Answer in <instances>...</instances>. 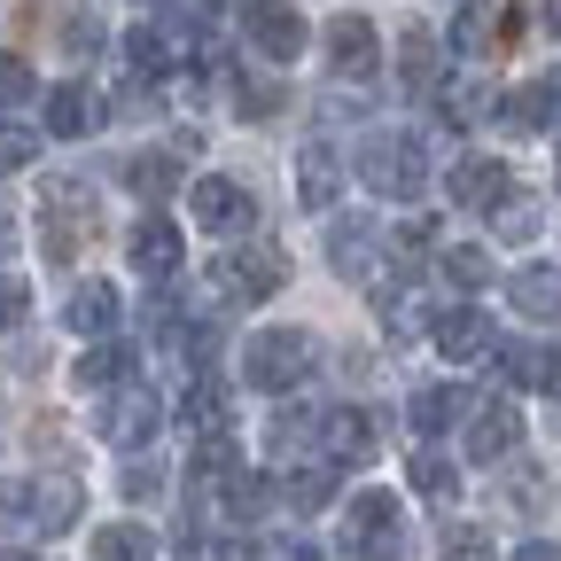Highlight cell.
<instances>
[{"mask_svg": "<svg viewBox=\"0 0 561 561\" xmlns=\"http://www.w3.org/2000/svg\"><path fill=\"white\" fill-rule=\"evenodd\" d=\"M460 413H476V398H468V390H453V382H437V390H421V398H413V413H405V421H413V437H437V430H453Z\"/></svg>", "mask_w": 561, "mask_h": 561, "instance_id": "22", "label": "cell"}, {"mask_svg": "<svg viewBox=\"0 0 561 561\" xmlns=\"http://www.w3.org/2000/svg\"><path fill=\"white\" fill-rule=\"evenodd\" d=\"M500 32H515L500 9H483V0H468L460 9V32H453V47H468V55H491V47H507Z\"/></svg>", "mask_w": 561, "mask_h": 561, "instance_id": "26", "label": "cell"}, {"mask_svg": "<svg viewBox=\"0 0 561 561\" xmlns=\"http://www.w3.org/2000/svg\"><path fill=\"white\" fill-rule=\"evenodd\" d=\"M180 257H187V250H180V227L164 219V210H149V219L133 227V273L172 280V273H180Z\"/></svg>", "mask_w": 561, "mask_h": 561, "instance_id": "14", "label": "cell"}, {"mask_svg": "<svg viewBox=\"0 0 561 561\" xmlns=\"http://www.w3.org/2000/svg\"><path fill=\"white\" fill-rule=\"evenodd\" d=\"M0 561H32V553H0Z\"/></svg>", "mask_w": 561, "mask_h": 561, "instance_id": "48", "label": "cell"}, {"mask_svg": "<svg viewBox=\"0 0 561 561\" xmlns=\"http://www.w3.org/2000/svg\"><path fill=\"white\" fill-rule=\"evenodd\" d=\"M413 491H421V500H453V491H460V476H453V460H437V453H413Z\"/></svg>", "mask_w": 561, "mask_h": 561, "instance_id": "33", "label": "cell"}, {"mask_svg": "<svg viewBox=\"0 0 561 561\" xmlns=\"http://www.w3.org/2000/svg\"><path fill=\"white\" fill-rule=\"evenodd\" d=\"M125 55H133V70H172V39H164L157 24H140V32H125Z\"/></svg>", "mask_w": 561, "mask_h": 561, "instance_id": "36", "label": "cell"}, {"mask_svg": "<svg viewBox=\"0 0 561 561\" xmlns=\"http://www.w3.org/2000/svg\"><path fill=\"white\" fill-rule=\"evenodd\" d=\"M87 561H157V538L140 530V523H110V530H94V553Z\"/></svg>", "mask_w": 561, "mask_h": 561, "instance_id": "28", "label": "cell"}, {"mask_svg": "<svg viewBox=\"0 0 561 561\" xmlns=\"http://www.w3.org/2000/svg\"><path fill=\"white\" fill-rule=\"evenodd\" d=\"M79 483H70V476H9V483H0V515H9V523H24L32 538H55V530H70V523H79Z\"/></svg>", "mask_w": 561, "mask_h": 561, "instance_id": "2", "label": "cell"}, {"mask_svg": "<svg viewBox=\"0 0 561 561\" xmlns=\"http://www.w3.org/2000/svg\"><path fill=\"white\" fill-rule=\"evenodd\" d=\"M24 312H32V289H24L16 273H0V335H9V328H24Z\"/></svg>", "mask_w": 561, "mask_h": 561, "instance_id": "40", "label": "cell"}, {"mask_svg": "<svg viewBox=\"0 0 561 561\" xmlns=\"http://www.w3.org/2000/svg\"><path fill=\"white\" fill-rule=\"evenodd\" d=\"M328 62L343 70V79H375V62H382V32L367 16H335L328 24Z\"/></svg>", "mask_w": 561, "mask_h": 561, "instance_id": "10", "label": "cell"}, {"mask_svg": "<svg viewBox=\"0 0 561 561\" xmlns=\"http://www.w3.org/2000/svg\"><path fill=\"white\" fill-rule=\"evenodd\" d=\"M187 430L195 437H227V390L219 382H195L187 390Z\"/></svg>", "mask_w": 561, "mask_h": 561, "instance_id": "30", "label": "cell"}, {"mask_svg": "<svg viewBox=\"0 0 561 561\" xmlns=\"http://www.w3.org/2000/svg\"><path fill=\"white\" fill-rule=\"evenodd\" d=\"M359 180H367L375 195H390V203H413L421 180H430V157H421L413 133H382V140H367V149H359Z\"/></svg>", "mask_w": 561, "mask_h": 561, "instance_id": "6", "label": "cell"}, {"mask_svg": "<svg viewBox=\"0 0 561 561\" xmlns=\"http://www.w3.org/2000/svg\"><path fill=\"white\" fill-rule=\"evenodd\" d=\"M445 561H500V553H491V538H483V530L453 523V530H445Z\"/></svg>", "mask_w": 561, "mask_h": 561, "instance_id": "39", "label": "cell"}, {"mask_svg": "<svg viewBox=\"0 0 561 561\" xmlns=\"http://www.w3.org/2000/svg\"><path fill=\"white\" fill-rule=\"evenodd\" d=\"M507 297H515V312H530V320H561V265H523V273L507 280Z\"/></svg>", "mask_w": 561, "mask_h": 561, "instance_id": "21", "label": "cell"}, {"mask_svg": "<svg viewBox=\"0 0 561 561\" xmlns=\"http://www.w3.org/2000/svg\"><path fill=\"white\" fill-rule=\"evenodd\" d=\"M328 265H335L343 280H367V273H375V234H359V227H328Z\"/></svg>", "mask_w": 561, "mask_h": 561, "instance_id": "27", "label": "cell"}, {"mask_svg": "<svg viewBox=\"0 0 561 561\" xmlns=\"http://www.w3.org/2000/svg\"><path fill=\"white\" fill-rule=\"evenodd\" d=\"M280 280H289V257H280L265 234H250V242H234L227 257H210V289H219L227 305H265Z\"/></svg>", "mask_w": 561, "mask_h": 561, "instance_id": "3", "label": "cell"}, {"mask_svg": "<svg viewBox=\"0 0 561 561\" xmlns=\"http://www.w3.org/2000/svg\"><path fill=\"white\" fill-rule=\"evenodd\" d=\"M125 500H157V468H125Z\"/></svg>", "mask_w": 561, "mask_h": 561, "instance_id": "44", "label": "cell"}, {"mask_svg": "<svg viewBox=\"0 0 561 561\" xmlns=\"http://www.w3.org/2000/svg\"><path fill=\"white\" fill-rule=\"evenodd\" d=\"M187 210H195V227L227 234V242H250V234H257V203H250V187H234V180H219V172L187 187Z\"/></svg>", "mask_w": 561, "mask_h": 561, "instance_id": "7", "label": "cell"}, {"mask_svg": "<svg viewBox=\"0 0 561 561\" xmlns=\"http://www.w3.org/2000/svg\"><path fill=\"white\" fill-rule=\"evenodd\" d=\"M125 187H133L140 203H164V195L180 187V164H172V149H140V157L125 164Z\"/></svg>", "mask_w": 561, "mask_h": 561, "instance_id": "24", "label": "cell"}, {"mask_svg": "<svg viewBox=\"0 0 561 561\" xmlns=\"http://www.w3.org/2000/svg\"><path fill=\"white\" fill-rule=\"evenodd\" d=\"M553 187H561V164H553Z\"/></svg>", "mask_w": 561, "mask_h": 561, "instance_id": "49", "label": "cell"}, {"mask_svg": "<svg viewBox=\"0 0 561 561\" xmlns=\"http://www.w3.org/2000/svg\"><path fill=\"white\" fill-rule=\"evenodd\" d=\"M507 125H523V133H561V70H538V79L515 94Z\"/></svg>", "mask_w": 561, "mask_h": 561, "instance_id": "20", "label": "cell"}, {"mask_svg": "<svg viewBox=\"0 0 561 561\" xmlns=\"http://www.w3.org/2000/svg\"><path fill=\"white\" fill-rule=\"evenodd\" d=\"M515 561H561V546H546V538H530V546H523Z\"/></svg>", "mask_w": 561, "mask_h": 561, "instance_id": "45", "label": "cell"}, {"mask_svg": "<svg viewBox=\"0 0 561 561\" xmlns=\"http://www.w3.org/2000/svg\"><path fill=\"white\" fill-rule=\"evenodd\" d=\"M320 437H328V460H343V468H367V460L382 453L375 413H351V405H335V413L320 421Z\"/></svg>", "mask_w": 561, "mask_h": 561, "instance_id": "12", "label": "cell"}, {"mask_svg": "<svg viewBox=\"0 0 561 561\" xmlns=\"http://www.w3.org/2000/svg\"><path fill=\"white\" fill-rule=\"evenodd\" d=\"M157 430H164V398H157V390H117L110 413H102V437L125 445V453H133V445H149Z\"/></svg>", "mask_w": 561, "mask_h": 561, "instance_id": "9", "label": "cell"}, {"mask_svg": "<svg viewBox=\"0 0 561 561\" xmlns=\"http://www.w3.org/2000/svg\"><path fill=\"white\" fill-rule=\"evenodd\" d=\"M94 227H102L94 187L70 180V172H55V180L39 187V250H47V265H70V257L94 242Z\"/></svg>", "mask_w": 561, "mask_h": 561, "instance_id": "1", "label": "cell"}, {"mask_svg": "<svg viewBox=\"0 0 561 561\" xmlns=\"http://www.w3.org/2000/svg\"><path fill=\"white\" fill-rule=\"evenodd\" d=\"M445 187H453V203H460V210H500V203L515 195V187H507V164H500V157H460Z\"/></svg>", "mask_w": 561, "mask_h": 561, "instance_id": "13", "label": "cell"}, {"mask_svg": "<svg viewBox=\"0 0 561 561\" xmlns=\"http://www.w3.org/2000/svg\"><path fill=\"white\" fill-rule=\"evenodd\" d=\"M515 445H523V413L507 398H483L468 421V460H507Z\"/></svg>", "mask_w": 561, "mask_h": 561, "instance_id": "11", "label": "cell"}, {"mask_svg": "<svg viewBox=\"0 0 561 561\" xmlns=\"http://www.w3.org/2000/svg\"><path fill=\"white\" fill-rule=\"evenodd\" d=\"M16 102H32V62L0 55V110H16Z\"/></svg>", "mask_w": 561, "mask_h": 561, "instance_id": "38", "label": "cell"}, {"mask_svg": "<svg viewBox=\"0 0 561 561\" xmlns=\"http://www.w3.org/2000/svg\"><path fill=\"white\" fill-rule=\"evenodd\" d=\"M242 561H320V553H312L305 538H273V546H250Z\"/></svg>", "mask_w": 561, "mask_h": 561, "instance_id": "41", "label": "cell"}, {"mask_svg": "<svg viewBox=\"0 0 561 561\" xmlns=\"http://www.w3.org/2000/svg\"><path fill=\"white\" fill-rule=\"evenodd\" d=\"M500 367H507V382L561 398V343H507V351H500Z\"/></svg>", "mask_w": 561, "mask_h": 561, "instance_id": "18", "label": "cell"}, {"mask_svg": "<svg viewBox=\"0 0 561 561\" xmlns=\"http://www.w3.org/2000/svg\"><path fill=\"white\" fill-rule=\"evenodd\" d=\"M538 227H546V203H538V195H507V203H500V234H507V242H530Z\"/></svg>", "mask_w": 561, "mask_h": 561, "instance_id": "34", "label": "cell"}, {"mask_svg": "<svg viewBox=\"0 0 561 561\" xmlns=\"http://www.w3.org/2000/svg\"><path fill=\"white\" fill-rule=\"evenodd\" d=\"M227 476H242L234 437H203V445H195V483H227Z\"/></svg>", "mask_w": 561, "mask_h": 561, "instance_id": "32", "label": "cell"}, {"mask_svg": "<svg viewBox=\"0 0 561 561\" xmlns=\"http://www.w3.org/2000/svg\"><path fill=\"white\" fill-rule=\"evenodd\" d=\"M234 110H242V117H273V110H280V94H273V87H242V79H234Z\"/></svg>", "mask_w": 561, "mask_h": 561, "instance_id": "42", "label": "cell"}, {"mask_svg": "<svg viewBox=\"0 0 561 561\" xmlns=\"http://www.w3.org/2000/svg\"><path fill=\"white\" fill-rule=\"evenodd\" d=\"M62 47H70V55H94V47H102V24H94V16H70V24H62Z\"/></svg>", "mask_w": 561, "mask_h": 561, "instance_id": "43", "label": "cell"}, {"mask_svg": "<svg viewBox=\"0 0 561 561\" xmlns=\"http://www.w3.org/2000/svg\"><path fill=\"white\" fill-rule=\"evenodd\" d=\"M39 157V133L32 125H0V172H24Z\"/></svg>", "mask_w": 561, "mask_h": 561, "instance_id": "37", "label": "cell"}, {"mask_svg": "<svg viewBox=\"0 0 561 561\" xmlns=\"http://www.w3.org/2000/svg\"><path fill=\"white\" fill-rule=\"evenodd\" d=\"M312 375V335L305 328H265V335H250V351H242V382L250 390H297Z\"/></svg>", "mask_w": 561, "mask_h": 561, "instance_id": "5", "label": "cell"}, {"mask_svg": "<svg viewBox=\"0 0 561 561\" xmlns=\"http://www.w3.org/2000/svg\"><path fill=\"white\" fill-rule=\"evenodd\" d=\"M437 79H445V39H437V32H421V24L398 32V87L421 94V87H437Z\"/></svg>", "mask_w": 561, "mask_h": 561, "instance_id": "19", "label": "cell"}, {"mask_svg": "<svg viewBox=\"0 0 561 561\" xmlns=\"http://www.w3.org/2000/svg\"><path fill=\"white\" fill-rule=\"evenodd\" d=\"M343 553L351 561H405V515L390 491H359L343 507Z\"/></svg>", "mask_w": 561, "mask_h": 561, "instance_id": "4", "label": "cell"}, {"mask_svg": "<svg viewBox=\"0 0 561 561\" xmlns=\"http://www.w3.org/2000/svg\"><path fill=\"white\" fill-rule=\"evenodd\" d=\"M242 39H250L257 55H273V62H289L312 32H305V16H297V0H242Z\"/></svg>", "mask_w": 561, "mask_h": 561, "instance_id": "8", "label": "cell"}, {"mask_svg": "<svg viewBox=\"0 0 561 561\" xmlns=\"http://www.w3.org/2000/svg\"><path fill=\"white\" fill-rule=\"evenodd\" d=\"M125 367H133V351L110 335V343H94L87 359H79V390H110V382H125Z\"/></svg>", "mask_w": 561, "mask_h": 561, "instance_id": "29", "label": "cell"}, {"mask_svg": "<svg viewBox=\"0 0 561 561\" xmlns=\"http://www.w3.org/2000/svg\"><path fill=\"white\" fill-rule=\"evenodd\" d=\"M343 195V157L328 149V140H305V157H297V203L305 210H328Z\"/></svg>", "mask_w": 561, "mask_h": 561, "instance_id": "17", "label": "cell"}, {"mask_svg": "<svg viewBox=\"0 0 561 561\" xmlns=\"http://www.w3.org/2000/svg\"><path fill=\"white\" fill-rule=\"evenodd\" d=\"M546 32H553V39H561V0H546Z\"/></svg>", "mask_w": 561, "mask_h": 561, "instance_id": "46", "label": "cell"}, {"mask_svg": "<svg viewBox=\"0 0 561 561\" xmlns=\"http://www.w3.org/2000/svg\"><path fill=\"white\" fill-rule=\"evenodd\" d=\"M445 280H460V289H491V250H476V242L445 250Z\"/></svg>", "mask_w": 561, "mask_h": 561, "instance_id": "35", "label": "cell"}, {"mask_svg": "<svg viewBox=\"0 0 561 561\" xmlns=\"http://www.w3.org/2000/svg\"><path fill=\"white\" fill-rule=\"evenodd\" d=\"M117 289H110V280H94V289H79V297H70V328H79V335H94V343H110L117 335Z\"/></svg>", "mask_w": 561, "mask_h": 561, "instance_id": "23", "label": "cell"}, {"mask_svg": "<svg viewBox=\"0 0 561 561\" xmlns=\"http://www.w3.org/2000/svg\"><path fill=\"white\" fill-rule=\"evenodd\" d=\"M94 125H102V94H94V87L62 79V87L47 94V133H55V140H87Z\"/></svg>", "mask_w": 561, "mask_h": 561, "instance_id": "15", "label": "cell"}, {"mask_svg": "<svg viewBox=\"0 0 561 561\" xmlns=\"http://www.w3.org/2000/svg\"><path fill=\"white\" fill-rule=\"evenodd\" d=\"M9 242H16V234H9V210H0V257H9Z\"/></svg>", "mask_w": 561, "mask_h": 561, "instance_id": "47", "label": "cell"}, {"mask_svg": "<svg viewBox=\"0 0 561 561\" xmlns=\"http://www.w3.org/2000/svg\"><path fill=\"white\" fill-rule=\"evenodd\" d=\"M219 500H227V515L257 523V515H265V507L280 500V483H273V476H250V468H242V476H227V483H219Z\"/></svg>", "mask_w": 561, "mask_h": 561, "instance_id": "25", "label": "cell"}, {"mask_svg": "<svg viewBox=\"0 0 561 561\" xmlns=\"http://www.w3.org/2000/svg\"><path fill=\"white\" fill-rule=\"evenodd\" d=\"M280 500H289L297 515H312V507H328V500H335V468H297L289 483H280Z\"/></svg>", "mask_w": 561, "mask_h": 561, "instance_id": "31", "label": "cell"}, {"mask_svg": "<svg viewBox=\"0 0 561 561\" xmlns=\"http://www.w3.org/2000/svg\"><path fill=\"white\" fill-rule=\"evenodd\" d=\"M430 343L445 351V359H483V351H491V320L476 305H453V312L430 320Z\"/></svg>", "mask_w": 561, "mask_h": 561, "instance_id": "16", "label": "cell"}]
</instances>
